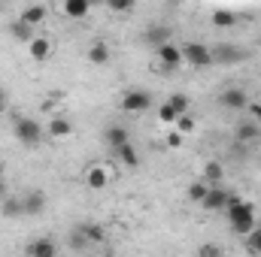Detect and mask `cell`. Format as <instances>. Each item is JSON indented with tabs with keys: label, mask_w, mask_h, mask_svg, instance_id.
<instances>
[{
	"label": "cell",
	"mask_w": 261,
	"mask_h": 257,
	"mask_svg": "<svg viewBox=\"0 0 261 257\" xmlns=\"http://www.w3.org/2000/svg\"><path fill=\"white\" fill-rule=\"evenodd\" d=\"M113 12H134V0H107Z\"/></svg>",
	"instance_id": "cell-31"
},
{
	"label": "cell",
	"mask_w": 261,
	"mask_h": 257,
	"mask_svg": "<svg viewBox=\"0 0 261 257\" xmlns=\"http://www.w3.org/2000/svg\"><path fill=\"white\" fill-rule=\"evenodd\" d=\"M88 61L97 64V67L110 64V46H107V43H94V46L88 49Z\"/></svg>",
	"instance_id": "cell-21"
},
{
	"label": "cell",
	"mask_w": 261,
	"mask_h": 257,
	"mask_svg": "<svg viewBox=\"0 0 261 257\" xmlns=\"http://www.w3.org/2000/svg\"><path fill=\"white\" fill-rule=\"evenodd\" d=\"M9 34H12V40H18V43H28V46L34 43V27H28L21 18L9 24Z\"/></svg>",
	"instance_id": "cell-20"
},
{
	"label": "cell",
	"mask_w": 261,
	"mask_h": 257,
	"mask_svg": "<svg viewBox=\"0 0 261 257\" xmlns=\"http://www.w3.org/2000/svg\"><path fill=\"white\" fill-rule=\"evenodd\" d=\"M61 9H64L67 18H76V21H79V18H85V15H88L91 3H88V0H64V6H61Z\"/></svg>",
	"instance_id": "cell-16"
},
{
	"label": "cell",
	"mask_w": 261,
	"mask_h": 257,
	"mask_svg": "<svg viewBox=\"0 0 261 257\" xmlns=\"http://www.w3.org/2000/svg\"><path fill=\"white\" fill-rule=\"evenodd\" d=\"M179 52H182V61L192 64V67H197V70L213 64V55H210V49H206L203 43H182Z\"/></svg>",
	"instance_id": "cell-3"
},
{
	"label": "cell",
	"mask_w": 261,
	"mask_h": 257,
	"mask_svg": "<svg viewBox=\"0 0 261 257\" xmlns=\"http://www.w3.org/2000/svg\"><path fill=\"white\" fill-rule=\"evenodd\" d=\"M28 52H31L34 61H46V58L52 55V43H49L46 37H34V43L28 46Z\"/></svg>",
	"instance_id": "cell-18"
},
{
	"label": "cell",
	"mask_w": 261,
	"mask_h": 257,
	"mask_svg": "<svg viewBox=\"0 0 261 257\" xmlns=\"http://www.w3.org/2000/svg\"><path fill=\"white\" fill-rule=\"evenodd\" d=\"M246 251H249V254H258V257H261V230H258V227H255V230L246 236Z\"/></svg>",
	"instance_id": "cell-30"
},
{
	"label": "cell",
	"mask_w": 261,
	"mask_h": 257,
	"mask_svg": "<svg viewBox=\"0 0 261 257\" xmlns=\"http://www.w3.org/2000/svg\"><path fill=\"white\" fill-rule=\"evenodd\" d=\"M0 212H3V218H24V203H21V197H6V200L0 203Z\"/></svg>",
	"instance_id": "cell-19"
},
{
	"label": "cell",
	"mask_w": 261,
	"mask_h": 257,
	"mask_svg": "<svg viewBox=\"0 0 261 257\" xmlns=\"http://www.w3.org/2000/svg\"><path fill=\"white\" fill-rule=\"evenodd\" d=\"M176 130H179V133H192V130H195V118H192V115H179V118H176Z\"/></svg>",
	"instance_id": "cell-33"
},
{
	"label": "cell",
	"mask_w": 261,
	"mask_h": 257,
	"mask_svg": "<svg viewBox=\"0 0 261 257\" xmlns=\"http://www.w3.org/2000/svg\"><path fill=\"white\" fill-rule=\"evenodd\" d=\"M43 18H46V6H43V3H34V6H24V9H21V21H24L28 27L43 24Z\"/></svg>",
	"instance_id": "cell-17"
},
{
	"label": "cell",
	"mask_w": 261,
	"mask_h": 257,
	"mask_svg": "<svg viewBox=\"0 0 261 257\" xmlns=\"http://www.w3.org/2000/svg\"><path fill=\"white\" fill-rule=\"evenodd\" d=\"M12 133H15V139H18L24 148H37V145L43 142V127H40V121L24 118V115H18V118L12 121Z\"/></svg>",
	"instance_id": "cell-1"
},
{
	"label": "cell",
	"mask_w": 261,
	"mask_h": 257,
	"mask_svg": "<svg viewBox=\"0 0 261 257\" xmlns=\"http://www.w3.org/2000/svg\"><path fill=\"white\" fill-rule=\"evenodd\" d=\"M116 154H119V160H122L125 167H130V170H137V167H140V154H137V148H134L130 142H128V145H122Z\"/></svg>",
	"instance_id": "cell-23"
},
{
	"label": "cell",
	"mask_w": 261,
	"mask_h": 257,
	"mask_svg": "<svg viewBox=\"0 0 261 257\" xmlns=\"http://www.w3.org/2000/svg\"><path fill=\"white\" fill-rule=\"evenodd\" d=\"M255 224H258V218H246V221H237V224H231V233H234V236H249V233L255 230Z\"/></svg>",
	"instance_id": "cell-28"
},
{
	"label": "cell",
	"mask_w": 261,
	"mask_h": 257,
	"mask_svg": "<svg viewBox=\"0 0 261 257\" xmlns=\"http://www.w3.org/2000/svg\"><path fill=\"white\" fill-rule=\"evenodd\" d=\"M0 9H3V6H0Z\"/></svg>",
	"instance_id": "cell-40"
},
{
	"label": "cell",
	"mask_w": 261,
	"mask_h": 257,
	"mask_svg": "<svg viewBox=\"0 0 261 257\" xmlns=\"http://www.w3.org/2000/svg\"><path fill=\"white\" fill-rule=\"evenodd\" d=\"M100 257H116V254H100Z\"/></svg>",
	"instance_id": "cell-39"
},
{
	"label": "cell",
	"mask_w": 261,
	"mask_h": 257,
	"mask_svg": "<svg viewBox=\"0 0 261 257\" xmlns=\"http://www.w3.org/2000/svg\"><path fill=\"white\" fill-rule=\"evenodd\" d=\"M21 203H24V218H37L46 209V194L40 191V188H34V191H28L21 197Z\"/></svg>",
	"instance_id": "cell-9"
},
{
	"label": "cell",
	"mask_w": 261,
	"mask_h": 257,
	"mask_svg": "<svg viewBox=\"0 0 261 257\" xmlns=\"http://www.w3.org/2000/svg\"><path fill=\"white\" fill-rule=\"evenodd\" d=\"M6 106H9V94H6V91H3V88H0V112H3V109H6Z\"/></svg>",
	"instance_id": "cell-37"
},
{
	"label": "cell",
	"mask_w": 261,
	"mask_h": 257,
	"mask_svg": "<svg viewBox=\"0 0 261 257\" xmlns=\"http://www.w3.org/2000/svg\"><path fill=\"white\" fill-rule=\"evenodd\" d=\"M197 257H225V254H222V248H219V245L203 242V245H200V251H197Z\"/></svg>",
	"instance_id": "cell-32"
},
{
	"label": "cell",
	"mask_w": 261,
	"mask_h": 257,
	"mask_svg": "<svg viewBox=\"0 0 261 257\" xmlns=\"http://www.w3.org/2000/svg\"><path fill=\"white\" fill-rule=\"evenodd\" d=\"M103 142H107L113 151H119L122 145H128V142H130V133L122 127V124H113V127L103 130Z\"/></svg>",
	"instance_id": "cell-12"
},
{
	"label": "cell",
	"mask_w": 261,
	"mask_h": 257,
	"mask_svg": "<svg viewBox=\"0 0 261 257\" xmlns=\"http://www.w3.org/2000/svg\"><path fill=\"white\" fill-rule=\"evenodd\" d=\"M234 21H237V12H231V9H213V24L216 27H234Z\"/></svg>",
	"instance_id": "cell-24"
},
{
	"label": "cell",
	"mask_w": 261,
	"mask_h": 257,
	"mask_svg": "<svg viewBox=\"0 0 261 257\" xmlns=\"http://www.w3.org/2000/svg\"><path fill=\"white\" fill-rule=\"evenodd\" d=\"M143 40H146L152 49H161V46L170 43V27H164V24H149V27L143 30Z\"/></svg>",
	"instance_id": "cell-11"
},
{
	"label": "cell",
	"mask_w": 261,
	"mask_h": 257,
	"mask_svg": "<svg viewBox=\"0 0 261 257\" xmlns=\"http://www.w3.org/2000/svg\"><path fill=\"white\" fill-rule=\"evenodd\" d=\"M210 55H213V64H240V61L246 58V52H243L240 46H228V43L213 46Z\"/></svg>",
	"instance_id": "cell-5"
},
{
	"label": "cell",
	"mask_w": 261,
	"mask_h": 257,
	"mask_svg": "<svg viewBox=\"0 0 261 257\" xmlns=\"http://www.w3.org/2000/svg\"><path fill=\"white\" fill-rule=\"evenodd\" d=\"M6 197H9V194H6V182H3V176H0V203H3Z\"/></svg>",
	"instance_id": "cell-38"
},
{
	"label": "cell",
	"mask_w": 261,
	"mask_h": 257,
	"mask_svg": "<svg viewBox=\"0 0 261 257\" xmlns=\"http://www.w3.org/2000/svg\"><path fill=\"white\" fill-rule=\"evenodd\" d=\"M246 109L252 112V118H255V121H258V124H261V103H249Z\"/></svg>",
	"instance_id": "cell-36"
},
{
	"label": "cell",
	"mask_w": 261,
	"mask_h": 257,
	"mask_svg": "<svg viewBox=\"0 0 261 257\" xmlns=\"http://www.w3.org/2000/svg\"><path fill=\"white\" fill-rule=\"evenodd\" d=\"M225 179V167L219 164V160H206L203 164V179L200 182H206V185H216L219 188V182Z\"/></svg>",
	"instance_id": "cell-15"
},
{
	"label": "cell",
	"mask_w": 261,
	"mask_h": 257,
	"mask_svg": "<svg viewBox=\"0 0 261 257\" xmlns=\"http://www.w3.org/2000/svg\"><path fill=\"white\" fill-rule=\"evenodd\" d=\"M167 103L173 106V112H176V115H189V97H186V94H170V97H167Z\"/></svg>",
	"instance_id": "cell-27"
},
{
	"label": "cell",
	"mask_w": 261,
	"mask_h": 257,
	"mask_svg": "<svg viewBox=\"0 0 261 257\" xmlns=\"http://www.w3.org/2000/svg\"><path fill=\"white\" fill-rule=\"evenodd\" d=\"M225 218H228V227L231 224H237V221H246V218H255V206L252 203H246V200H234L228 209H225Z\"/></svg>",
	"instance_id": "cell-8"
},
{
	"label": "cell",
	"mask_w": 261,
	"mask_h": 257,
	"mask_svg": "<svg viewBox=\"0 0 261 257\" xmlns=\"http://www.w3.org/2000/svg\"><path fill=\"white\" fill-rule=\"evenodd\" d=\"M79 230H82V236H85V242H88V245L103 242V230H100L97 224H79Z\"/></svg>",
	"instance_id": "cell-25"
},
{
	"label": "cell",
	"mask_w": 261,
	"mask_h": 257,
	"mask_svg": "<svg viewBox=\"0 0 261 257\" xmlns=\"http://www.w3.org/2000/svg\"><path fill=\"white\" fill-rule=\"evenodd\" d=\"M182 145V133L179 130H170L167 133V148H179Z\"/></svg>",
	"instance_id": "cell-35"
},
{
	"label": "cell",
	"mask_w": 261,
	"mask_h": 257,
	"mask_svg": "<svg viewBox=\"0 0 261 257\" xmlns=\"http://www.w3.org/2000/svg\"><path fill=\"white\" fill-rule=\"evenodd\" d=\"M206 191H210V185H206V182H192V185H189V191H186V197H189L192 203H203Z\"/></svg>",
	"instance_id": "cell-26"
},
{
	"label": "cell",
	"mask_w": 261,
	"mask_h": 257,
	"mask_svg": "<svg viewBox=\"0 0 261 257\" xmlns=\"http://www.w3.org/2000/svg\"><path fill=\"white\" fill-rule=\"evenodd\" d=\"M155 55H158V61H161V70H164V73H173V70H179V67L186 64V61H182L179 46H173V43H167V46L155 49Z\"/></svg>",
	"instance_id": "cell-6"
},
{
	"label": "cell",
	"mask_w": 261,
	"mask_h": 257,
	"mask_svg": "<svg viewBox=\"0 0 261 257\" xmlns=\"http://www.w3.org/2000/svg\"><path fill=\"white\" fill-rule=\"evenodd\" d=\"M28 257H58V242H52V239H34L28 245Z\"/></svg>",
	"instance_id": "cell-13"
},
{
	"label": "cell",
	"mask_w": 261,
	"mask_h": 257,
	"mask_svg": "<svg viewBox=\"0 0 261 257\" xmlns=\"http://www.w3.org/2000/svg\"><path fill=\"white\" fill-rule=\"evenodd\" d=\"M258 136H261L258 121H240V124H237V142H240V145H252Z\"/></svg>",
	"instance_id": "cell-14"
},
{
	"label": "cell",
	"mask_w": 261,
	"mask_h": 257,
	"mask_svg": "<svg viewBox=\"0 0 261 257\" xmlns=\"http://www.w3.org/2000/svg\"><path fill=\"white\" fill-rule=\"evenodd\" d=\"M70 245H73V248H76V251H79V248H85V245H88V242H85V236H82V230H79V227H76V230H73V236H70Z\"/></svg>",
	"instance_id": "cell-34"
},
{
	"label": "cell",
	"mask_w": 261,
	"mask_h": 257,
	"mask_svg": "<svg viewBox=\"0 0 261 257\" xmlns=\"http://www.w3.org/2000/svg\"><path fill=\"white\" fill-rule=\"evenodd\" d=\"M219 106H225V109H246L249 106V94L243 88H225L219 94Z\"/></svg>",
	"instance_id": "cell-7"
},
{
	"label": "cell",
	"mask_w": 261,
	"mask_h": 257,
	"mask_svg": "<svg viewBox=\"0 0 261 257\" xmlns=\"http://www.w3.org/2000/svg\"><path fill=\"white\" fill-rule=\"evenodd\" d=\"M49 133H52L55 139H64V136H70V133H73V124H70L67 118H61V115H58V118H52V121H49Z\"/></svg>",
	"instance_id": "cell-22"
},
{
	"label": "cell",
	"mask_w": 261,
	"mask_h": 257,
	"mask_svg": "<svg viewBox=\"0 0 261 257\" xmlns=\"http://www.w3.org/2000/svg\"><path fill=\"white\" fill-rule=\"evenodd\" d=\"M176 118H179V115H176V112H173V106L164 100V103L158 106V121H164V124H176Z\"/></svg>",
	"instance_id": "cell-29"
},
{
	"label": "cell",
	"mask_w": 261,
	"mask_h": 257,
	"mask_svg": "<svg viewBox=\"0 0 261 257\" xmlns=\"http://www.w3.org/2000/svg\"><path fill=\"white\" fill-rule=\"evenodd\" d=\"M149 106H152V94L143 91V88H134V91L122 94V109L125 112H146Z\"/></svg>",
	"instance_id": "cell-4"
},
{
	"label": "cell",
	"mask_w": 261,
	"mask_h": 257,
	"mask_svg": "<svg viewBox=\"0 0 261 257\" xmlns=\"http://www.w3.org/2000/svg\"><path fill=\"white\" fill-rule=\"evenodd\" d=\"M234 200H237V194L219 185V188H210V191H206V197H203V203H200V206H203L206 212H225Z\"/></svg>",
	"instance_id": "cell-2"
},
{
	"label": "cell",
	"mask_w": 261,
	"mask_h": 257,
	"mask_svg": "<svg viewBox=\"0 0 261 257\" xmlns=\"http://www.w3.org/2000/svg\"><path fill=\"white\" fill-rule=\"evenodd\" d=\"M85 185H88L91 191H103V188L110 185V173H107V167L91 164V167L85 170Z\"/></svg>",
	"instance_id": "cell-10"
}]
</instances>
